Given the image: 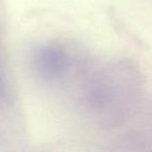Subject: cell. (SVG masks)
<instances>
[{
    "label": "cell",
    "mask_w": 152,
    "mask_h": 152,
    "mask_svg": "<svg viewBox=\"0 0 152 152\" xmlns=\"http://www.w3.org/2000/svg\"><path fill=\"white\" fill-rule=\"evenodd\" d=\"M10 101H11L10 88L7 83L3 70L0 67V106H7Z\"/></svg>",
    "instance_id": "cell-2"
},
{
    "label": "cell",
    "mask_w": 152,
    "mask_h": 152,
    "mask_svg": "<svg viewBox=\"0 0 152 152\" xmlns=\"http://www.w3.org/2000/svg\"><path fill=\"white\" fill-rule=\"evenodd\" d=\"M31 64L34 71L42 80L54 83L66 75L71 66V58L64 47L44 44L34 50Z\"/></svg>",
    "instance_id": "cell-1"
}]
</instances>
